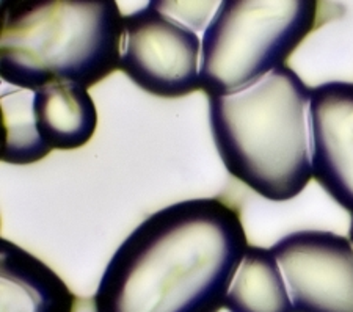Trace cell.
I'll list each match as a JSON object with an SVG mask.
<instances>
[{"mask_svg": "<svg viewBox=\"0 0 353 312\" xmlns=\"http://www.w3.org/2000/svg\"><path fill=\"white\" fill-rule=\"evenodd\" d=\"M247 248L231 204L174 202L141 221L113 253L94 312H220Z\"/></svg>", "mask_w": 353, "mask_h": 312, "instance_id": "cell-1", "label": "cell"}, {"mask_svg": "<svg viewBox=\"0 0 353 312\" xmlns=\"http://www.w3.org/2000/svg\"><path fill=\"white\" fill-rule=\"evenodd\" d=\"M311 90L283 65L236 92L209 96L226 171L270 201L292 200L312 178Z\"/></svg>", "mask_w": 353, "mask_h": 312, "instance_id": "cell-2", "label": "cell"}, {"mask_svg": "<svg viewBox=\"0 0 353 312\" xmlns=\"http://www.w3.org/2000/svg\"><path fill=\"white\" fill-rule=\"evenodd\" d=\"M123 37L115 0L3 2L0 79L30 92L55 82L90 88L119 70Z\"/></svg>", "mask_w": 353, "mask_h": 312, "instance_id": "cell-3", "label": "cell"}, {"mask_svg": "<svg viewBox=\"0 0 353 312\" xmlns=\"http://www.w3.org/2000/svg\"><path fill=\"white\" fill-rule=\"evenodd\" d=\"M317 22L316 0H225L204 28L201 90L236 92L284 65Z\"/></svg>", "mask_w": 353, "mask_h": 312, "instance_id": "cell-4", "label": "cell"}, {"mask_svg": "<svg viewBox=\"0 0 353 312\" xmlns=\"http://www.w3.org/2000/svg\"><path fill=\"white\" fill-rule=\"evenodd\" d=\"M119 70L159 98H182L201 90V39L162 2L124 16Z\"/></svg>", "mask_w": 353, "mask_h": 312, "instance_id": "cell-5", "label": "cell"}, {"mask_svg": "<svg viewBox=\"0 0 353 312\" xmlns=\"http://www.w3.org/2000/svg\"><path fill=\"white\" fill-rule=\"evenodd\" d=\"M294 312H353V247L330 231H297L272 248Z\"/></svg>", "mask_w": 353, "mask_h": 312, "instance_id": "cell-6", "label": "cell"}, {"mask_svg": "<svg viewBox=\"0 0 353 312\" xmlns=\"http://www.w3.org/2000/svg\"><path fill=\"white\" fill-rule=\"evenodd\" d=\"M310 129L312 178L353 215V83L311 90Z\"/></svg>", "mask_w": 353, "mask_h": 312, "instance_id": "cell-7", "label": "cell"}, {"mask_svg": "<svg viewBox=\"0 0 353 312\" xmlns=\"http://www.w3.org/2000/svg\"><path fill=\"white\" fill-rule=\"evenodd\" d=\"M2 312H72L76 295L66 282L27 249L0 239Z\"/></svg>", "mask_w": 353, "mask_h": 312, "instance_id": "cell-8", "label": "cell"}, {"mask_svg": "<svg viewBox=\"0 0 353 312\" xmlns=\"http://www.w3.org/2000/svg\"><path fill=\"white\" fill-rule=\"evenodd\" d=\"M33 93L39 137L50 151L79 149L93 138L98 110L88 88L72 82H55Z\"/></svg>", "mask_w": 353, "mask_h": 312, "instance_id": "cell-9", "label": "cell"}, {"mask_svg": "<svg viewBox=\"0 0 353 312\" xmlns=\"http://www.w3.org/2000/svg\"><path fill=\"white\" fill-rule=\"evenodd\" d=\"M225 308L230 312H294L286 280L272 249L247 248Z\"/></svg>", "mask_w": 353, "mask_h": 312, "instance_id": "cell-10", "label": "cell"}, {"mask_svg": "<svg viewBox=\"0 0 353 312\" xmlns=\"http://www.w3.org/2000/svg\"><path fill=\"white\" fill-rule=\"evenodd\" d=\"M30 90L2 88V162L11 165H30L49 154L50 149L39 137Z\"/></svg>", "mask_w": 353, "mask_h": 312, "instance_id": "cell-11", "label": "cell"}, {"mask_svg": "<svg viewBox=\"0 0 353 312\" xmlns=\"http://www.w3.org/2000/svg\"><path fill=\"white\" fill-rule=\"evenodd\" d=\"M350 242L353 243V217H352V225H350Z\"/></svg>", "mask_w": 353, "mask_h": 312, "instance_id": "cell-12", "label": "cell"}]
</instances>
